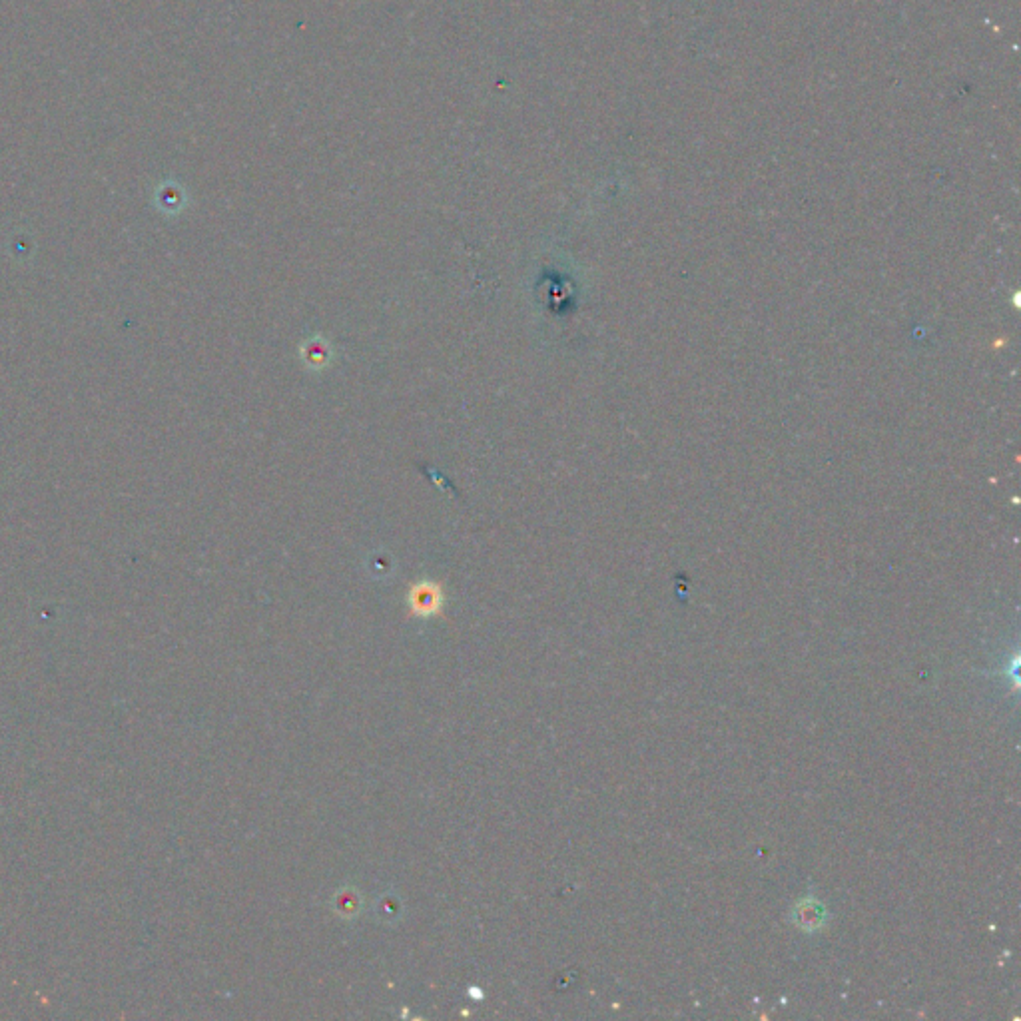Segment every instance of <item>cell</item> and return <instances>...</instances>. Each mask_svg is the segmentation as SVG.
I'll return each mask as SVG.
<instances>
[{
	"instance_id": "obj_1",
	"label": "cell",
	"mask_w": 1021,
	"mask_h": 1021,
	"mask_svg": "<svg viewBox=\"0 0 1021 1021\" xmlns=\"http://www.w3.org/2000/svg\"><path fill=\"white\" fill-rule=\"evenodd\" d=\"M409 603H411V611L415 615L429 617L441 609V593L437 587L419 585L417 589H413Z\"/></svg>"
}]
</instances>
